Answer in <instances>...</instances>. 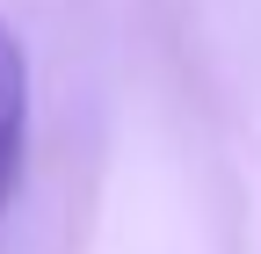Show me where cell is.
Segmentation results:
<instances>
[{
  "mask_svg": "<svg viewBox=\"0 0 261 254\" xmlns=\"http://www.w3.org/2000/svg\"><path fill=\"white\" fill-rule=\"evenodd\" d=\"M29 153V51L15 37V22H0V225H8L15 182Z\"/></svg>",
  "mask_w": 261,
  "mask_h": 254,
  "instance_id": "6da1fadb",
  "label": "cell"
}]
</instances>
